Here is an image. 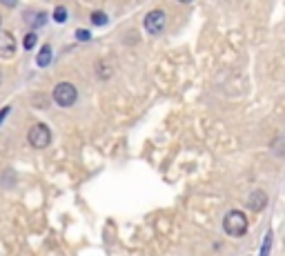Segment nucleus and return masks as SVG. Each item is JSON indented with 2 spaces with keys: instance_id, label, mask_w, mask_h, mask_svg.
I'll list each match as a JSON object with an SVG mask.
<instances>
[{
  "instance_id": "obj_1",
  "label": "nucleus",
  "mask_w": 285,
  "mask_h": 256,
  "mask_svg": "<svg viewBox=\"0 0 285 256\" xmlns=\"http://www.w3.org/2000/svg\"><path fill=\"white\" fill-rule=\"evenodd\" d=\"M248 227H250L248 216H245L241 210H232V212H227L225 219H223V230H225V234L234 236V239L243 236L245 232H248Z\"/></svg>"
},
{
  "instance_id": "obj_2",
  "label": "nucleus",
  "mask_w": 285,
  "mask_h": 256,
  "mask_svg": "<svg viewBox=\"0 0 285 256\" xmlns=\"http://www.w3.org/2000/svg\"><path fill=\"white\" fill-rule=\"evenodd\" d=\"M78 101V92L71 83H58L54 87V103L58 107H71Z\"/></svg>"
},
{
  "instance_id": "obj_3",
  "label": "nucleus",
  "mask_w": 285,
  "mask_h": 256,
  "mask_svg": "<svg viewBox=\"0 0 285 256\" xmlns=\"http://www.w3.org/2000/svg\"><path fill=\"white\" fill-rule=\"evenodd\" d=\"M27 140H29V145L34 149H45L51 143V129L47 125H42V123H36L29 129V134H27Z\"/></svg>"
},
{
  "instance_id": "obj_4",
  "label": "nucleus",
  "mask_w": 285,
  "mask_h": 256,
  "mask_svg": "<svg viewBox=\"0 0 285 256\" xmlns=\"http://www.w3.org/2000/svg\"><path fill=\"white\" fill-rule=\"evenodd\" d=\"M145 29H147V34H151V36L160 34V31L165 29V11L163 9H154V11L147 13L145 16Z\"/></svg>"
},
{
  "instance_id": "obj_5",
  "label": "nucleus",
  "mask_w": 285,
  "mask_h": 256,
  "mask_svg": "<svg viewBox=\"0 0 285 256\" xmlns=\"http://www.w3.org/2000/svg\"><path fill=\"white\" fill-rule=\"evenodd\" d=\"M16 38L9 31H0V58H11L16 54Z\"/></svg>"
},
{
  "instance_id": "obj_6",
  "label": "nucleus",
  "mask_w": 285,
  "mask_h": 256,
  "mask_svg": "<svg viewBox=\"0 0 285 256\" xmlns=\"http://www.w3.org/2000/svg\"><path fill=\"white\" fill-rule=\"evenodd\" d=\"M248 207L252 212H263L268 207V194L263 189H254L248 198Z\"/></svg>"
},
{
  "instance_id": "obj_7",
  "label": "nucleus",
  "mask_w": 285,
  "mask_h": 256,
  "mask_svg": "<svg viewBox=\"0 0 285 256\" xmlns=\"http://www.w3.org/2000/svg\"><path fill=\"white\" fill-rule=\"evenodd\" d=\"M36 63H38V67H47V65L51 63V47H49V45H45V47L40 49V54H38Z\"/></svg>"
},
{
  "instance_id": "obj_8",
  "label": "nucleus",
  "mask_w": 285,
  "mask_h": 256,
  "mask_svg": "<svg viewBox=\"0 0 285 256\" xmlns=\"http://www.w3.org/2000/svg\"><path fill=\"white\" fill-rule=\"evenodd\" d=\"M272 239H274V234H272V232H268L265 239H263V245H261L259 256H270V250H272Z\"/></svg>"
},
{
  "instance_id": "obj_9",
  "label": "nucleus",
  "mask_w": 285,
  "mask_h": 256,
  "mask_svg": "<svg viewBox=\"0 0 285 256\" xmlns=\"http://www.w3.org/2000/svg\"><path fill=\"white\" fill-rule=\"evenodd\" d=\"M54 20L56 22H65V20H67V9H65V7H56L54 9Z\"/></svg>"
},
{
  "instance_id": "obj_10",
  "label": "nucleus",
  "mask_w": 285,
  "mask_h": 256,
  "mask_svg": "<svg viewBox=\"0 0 285 256\" xmlns=\"http://www.w3.org/2000/svg\"><path fill=\"white\" fill-rule=\"evenodd\" d=\"M92 22H94V25H105V22H107V13H103V11H94Z\"/></svg>"
},
{
  "instance_id": "obj_11",
  "label": "nucleus",
  "mask_w": 285,
  "mask_h": 256,
  "mask_svg": "<svg viewBox=\"0 0 285 256\" xmlns=\"http://www.w3.org/2000/svg\"><path fill=\"white\" fill-rule=\"evenodd\" d=\"M34 45H36V34L31 31V34L25 36V49H34Z\"/></svg>"
},
{
  "instance_id": "obj_12",
  "label": "nucleus",
  "mask_w": 285,
  "mask_h": 256,
  "mask_svg": "<svg viewBox=\"0 0 285 256\" xmlns=\"http://www.w3.org/2000/svg\"><path fill=\"white\" fill-rule=\"evenodd\" d=\"M76 38H78V40H89L92 34H89L87 29H78V31H76Z\"/></svg>"
},
{
  "instance_id": "obj_13",
  "label": "nucleus",
  "mask_w": 285,
  "mask_h": 256,
  "mask_svg": "<svg viewBox=\"0 0 285 256\" xmlns=\"http://www.w3.org/2000/svg\"><path fill=\"white\" fill-rule=\"evenodd\" d=\"M0 2L7 4V7H13V4H16V0H0Z\"/></svg>"
},
{
  "instance_id": "obj_14",
  "label": "nucleus",
  "mask_w": 285,
  "mask_h": 256,
  "mask_svg": "<svg viewBox=\"0 0 285 256\" xmlns=\"http://www.w3.org/2000/svg\"><path fill=\"white\" fill-rule=\"evenodd\" d=\"M7 114H9V107H4V110H2V112H0V123H2V118H4V116H7Z\"/></svg>"
},
{
  "instance_id": "obj_15",
  "label": "nucleus",
  "mask_w": 285,
  "mask_h": 256,
  "mask_svg": "<svg viewBox=\"0 0 285 256\" xmlns=\"http://www.w3.org/2000/svg\"><path fill=\"white\" fill-rule=\"evenodd\" d=\"M178 2H192V0H178Z\"/></svg>"
},
{
  "instance_id": "obj_16",
  "label": "nucleus",
  "mask_w": 285,
  "mask_h": 256,
  "mask_svg": "<svg viewBox=\"0 0 285 256\" xmlns=\"http://www.w3.org/2000/svg\"><path fill=\"white\" fill-rule=\"evenodd\" d=\"M0 78H2V76H0Z\"/></svg>"
}]
</instances>
